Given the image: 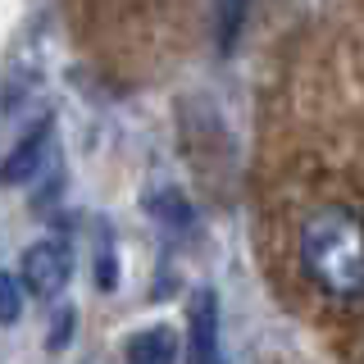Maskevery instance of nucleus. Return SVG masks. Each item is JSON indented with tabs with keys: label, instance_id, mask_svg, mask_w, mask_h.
<instances>
[{
	"label": "nucleus",
	"instance_id": "6",
	"mask_svg": "<svg viewBox=\"0 0 364 364\" xmlns=\"http://www.w3.org/2000/svg\"><path fill=\"white\" fill-rule=\"evenodd\" d=\"M151 214L164 228H191V205H187V196L182 191H173V187H164V191H151Z\"/></svg>",
	"mask_w": 364,
	"mask_h": 364
},
{
	"label": "nucleus",
	"instance_id": "5",
	"mask_svg": "<svg viewBox=\"0 0 364 364\" xmlns=\"http://www.w3.org/2000/svg\"><path fill=\"white\" fill-rule=\"evenodd\" d=\"M178 355H182V341L164 323H151L123 341V360L128 364H178Z\"/></svg>",
	"mask_w": 364,
	"mask_h": 364
},
{
	"label": "nucleus",
	"instance_id": "9",
	"mask_svg": "<svg viewBox=\"0 0 364 364\" xmlns=\"http://www.w3.org/2000/svg\"><path fill=\"white\" fill-rule=\"evenodd\" d=\"M55 318H60V323H55V337H50V346H64V337L77 328V314H73V310H60Z\"/></svg>",
	"mask_w": 364,
	"mask_h": 364
},
{
	"label": "nucleus",
	"instance_id": "8",
	"mask_svg": "<svg viewBox=\"0 0 364 364\" xmlns=\"http://www.w3.org/2000/svg\"><path fill=\"white\" fill-rule=\"evenodd\" d=\"M23 305H28V287H23V278L0 269V328L18 323V318H23Z\"/></svg>",
	"mask_w": 364,
	"mask_h": 364
},
{
	"label": "nucleus",
	"instance_id": "7",
	"mask_svg": "<svg viewBox=\"0 0 364 364\" xmlns=\"http://www.w3.org/2000/svg\"><path fill=\"white\" fill-rule=\"evenodd\" d=\"M246 9H250V0H219L214 32H219V50H223V55L237 46V37H242V28H246Z\"/></svg>",
	"mask_w": 364,
	"mask_h": 364
},
{
	"label": "nucleus",
	"instance_id": "4",
	"mask_svg": "<svg viewBox=\"0 0 364 364\" xmlns=\"http://www.w3.org/2000/svg\"><path fill=\"white\" fill-rule=\"evenodd\" d=\"M187 355L191 364H223L219 350V296L200 287L187 305Z\"/></svg>",
	"mask_w": 364,
	"mask_h": 364
},
{
	"label": "nucleus",
	"instance_id": "2",
	"mask_svg": "<svg viewBox=\"0 0 364 364\" xmlns=\"http://www.w3.org/2000/svg\"><path fill=\"white\" fill-rule=\"evenodd\" d=\"M18 278H23V287H28V296H37V301H60L64 287L73 282V250H68V242H60V237L32 242L18 259Z\"/></svg>",
	"mask_w": 364,
	"mask_h": 364
},
{
	"label": "nucleus",
	"instance_id": "3",
	"mask_svg": "<svg viewBox=\"0 0 364 364\" xmlns=\"http://www.w3.org/2000/svg\"><path fill=\"white\" fill-rule=\"evenodd\" d=\"M41 173H55V123L50 119H41V128H32L14 151L0 159V182L5 187L37 182Z\"/></svg>",
	"mask_w": 364,
	"mask_h": 364
},
{
	"label": "nucleus",
	"instance_id": "1",
	"mask_svg": "<svg viewBox=\"0 0 364 364\" xmlns=\"http://www.w3.org/2000/svg\"><path fill=\"white\" fill-rule=\"evenodd\" d=\"M301 259L328 296H364V223L346 205H318L301 223Z\"/></svg>",
	"mask_w": 364,
	"mask_h": 364
}]
</instances>
